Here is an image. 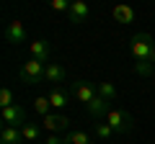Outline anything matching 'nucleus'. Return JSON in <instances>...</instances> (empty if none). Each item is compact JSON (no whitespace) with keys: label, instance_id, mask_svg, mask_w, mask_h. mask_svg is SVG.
I'll return each instance as SVG.
<instances>
[{"label":"nucleus","instance_id":"nucleus-1","mask_svg":"<svg viewBox=\"0 0 155 144\" xmlns=\"http://www.w3.org/2000/svg\"><path fill=\"white\" fill-rule=\"evenodd\" d=\"M129 52H132L134 62H147L155 67V39L150 33H134L129 41Z\"/></svg>","mask_w":155,"mask_h":144},{"label":"nucleus","instance_id":"nucleus-2","mask_svg":"<svg viewBox=\"0 0 155 144\" xmlns=\"http://www.w3.org/2000/svg\"><path fill=\"white\" fill-rule=\"evenodd\" d=\"M104 121L109 124L116 134H129L134 129V118L129 116L127 111H122V108H109V113H106Z\"/></svg>","mask_w":155,"mask_h":144},{"label":"nucleus","instance_id":"nucleus-3","mask_svg":"<svg viewBox=\"0 0 155 144\" xmlns=\"http://www.w3.org/2000/svg\"><path fill=\"white\" fill-rule=\"evenodd\" d=\"M44 70H47V62L41 59H26L21 67V83L34 85V83H44Z\"/></svg>","mask_w":155,"mask_h":144},{"label":"nucleus","instance_id":"nucleus-4","mask_svg":"<svg viewBox=\"0 0 155 144\" xmlns=\"http://www.w3.org/2000/svg\"><path fill=\"white\" fill-rule=\"evenodd\" d=\"M41 129H44L47 134H62V136H65V134L70 131V118H67L65 113L52 111V113H47V116L41 118Z\"/></svg>","mask_w":155,"mask_h":144},{"label":"nucleus","instance_id":"nucleus-5","mask_svg":"<svg viewBox=\"0 0 155 144\" xmlns=\"http://www.w3.org/2000/svg\"><path fill=\"white\" fill-rule=\"evenodd\" d=\"M70 93H72V98H78V103L88 105L91 100L96 98V83H88V80H75V83L70 85Z\"/></svg>","mask_w":155,"mask_h":144},{"label":"nucleus","instance_id":"nucleus-6","mask_svg":"<svg viewBox=\"0 0 155 144\" xmlns=\"http://www.w3.org/2000/svg\"><path fill=\"white\" fill-rule=\"evenodd\" d=\"M28 39V31H26V26H23V21H8V26H5V41L8 44H13V46H18V44H23V41Z\"/></svg>","mask_w":155,"mask_h":144},{"label":"nucleus","instance_id":"nucleus-7","mask_svg":"<svg viewBox=\"0 0 155 144\" xmlns=\"http://www.w3.org/2000/svg\"><path fill=\"white\" fill-rule=\"evenodd\" d=\"M0 121H3V126H18L21 129L23 124H26V111L16 103V105H11V108H3V111H0Z\"/></svg>","mask_w":155,"mask_h":144},{"label":"nucleus","instance_id":"nucleus-8","mask_svg":"<svg viewBox=\"0 0 155 144\" xmlns=\"http://www.w3.org/2000/svg\"><path fill=\"white\" fill-rule=\"evenodd\" d=\"M88 18H91V5L85 0H72L70 11H67V21L78 26V23H85Z\"/></svg>","mask_w":155,"mask_h":144},{"label":"nucleus","instance_id":"nucleus-9","mask_svg":"<svg viewBox=\"0 0 155 144\" xmlns=\"http://www.w3.org/2000/svg\"><path fill=\"white\" fill-rule=\"evenodd\" d=\"M28 52H31L34 59H41V62L52 59V44L47 39H34L31 44H28Z\"/></svg>","mask_w":155,"mask_h":144},{"label":"nucleus","instance_id":"nucleus-10","mask_svg":"<svg viewBox=\"0 0 155 144\" xmlns=\"http://www.w3.org/2000/svg\"><path fill=\"white\" fill-rule=\"evenodd\" d=\"M47 98H49V103H52V108H54V111H62V108L70 103V93H67L62 85H54V88H49Z\"/></svg>","mask_w":155,"mask_h":144},{"label":"nucleus","instance_id":"nucleus-11","mask_svg":"<svg viewBox=\"0 0 155 144\" xmlns=\"http://www.w3.org/2000/svg\"><path fill=\"white\" fill-rule=\"evenodd\" d=\"M65 80V67L60 62H47V70H44V83H49L52 88L54 85H62Z\"/></svg>","mask_w":155,"mask_h":144},{"label":"nucleus","instance_id":"nucleus-12","mask_svg":"<svg viewBox=\"0 0 155 144\" xmlns=\"http://www.w3.org/2000/svg\"><path fill=\"white\" fill-rule=\"evenodd\" d=\"M111 16H114V21H119L122 26H129V23L137 21V11H134L132 5H114V11H111Z\"/></svg>","mask_w":155,"mask_h":144},{"label":"nucleus","instance_id":"nucleus-13","mask_svg":"<svg viewBox=\"0 0 155 144\" xmlns=\"http://www.w3.org/2000/svg\"><path fill=\"white\" fill-rule=\"evenodd\" d=\"M85 111H88L91 116L96 118V121H101V118H106V113H109V103H106V100L101 98L98 93H96V98L91 100L88 105H85Z\"/></svg>","mask_w":155,"mask_h":144},{"label":"nucleus","instance_id":"nucleus-14","mask_svg":"<svg viewBox=\"0 0 155 144\" xmlns=\"http://www.w3.org/2000/svg\"><path fill=\"white\" fill-rule=\"evenodd\" d=\"M0 144H23V134L18 126H3L0 129Z\"/></svg>","mask_w":155,"mask_h":144},{"label":"nucleus","instance_id":"nucleus-15","mask_svg":"<svg viewBox=\"0 0 155 144\" xmlns=\"http://www.w3.org/2000/svg\"><path fill=\"white\" fill-rule=\"evenodd\" d=\"M96 93H98L101 98L106 100V103H114V100L119 98V93H116L114 83H109V80H104V83H96Z\"/></svg>","mask_w":155,"mask_h":144},{"label":"nucleus","instance_id":"nucleus-16","mask_svg":"<svg viewBox=\"0 0 155 144\" xmlns=\"http://www.w3.org/2000/svg\"><path fill=\"white\" fill-rule=\"evenodd\" d=\"M21 134H23V142H39V139H44L41 136V124H23L21 126Z\"/></svg>","mask_w":155,"mask_h":144},{"label":"nucleus","instance_id":"nucleus-17","mask_svg":"<svg viewBox=\"0 0 155 144\" xmlns=\"http://www.w3.org/2000/svg\"><path fill=\"white\" fill-rule=\"evenodd\" d=\"M93 134H96V139H101V142H111L116 131L106 121H98V124H93Z\"/></svg>","mask_w":155,"mask_h":144},{"label":"nucleus","instance_id":"nucleus-18","mask_svg":"<svg viewBox=\"0 0 155 144\" xmlns=\"http://www.w3.org/2000/svg\"><path fill=\"white\" fill-rule=\"evenodd\" d=\"M65 144H93V139H91V134L85 131H67L65 134Z\"/></svg>","mask_w":155,"mask_h":144},{"label":"nucleus","instance_id":"nucleus-19","mask_svg":"<svg viewBox=\"0 0 155 144\" xmlns=\"http://www.w3.org/2000/svg\"><path fill=\"white\" fill-rule=\"evenodd\" d=\"M34 111H36L41 118H44L47 113H52V103H49V98H47V95H36V98H34Z\"/></svg>","mask_w":155,"mask_h":144},{"label":"nucleus","instance_id":"nucleus-20","mask_svg":"<svg viewBox=\"0 0 155 144\" xmlns=\"http://www.w3.org/2000/svg\"><path fill=\"white\" fill-rule=\"evenodd\" d=\"M11 105H16V90L13 88H0V108H11Z\"/></svg>","mask_w":155,"mask_h":144},{"label":"nucleus","instance_id":"nucleus-21","mask_svg":"<svg viewBox=\"0 0 155 144\" xmlns=\"http://www.w3.org/2000/svg\"><path fill=\"white\" fill-rule=\"evenodd\" d=\"M70 5H72V0H52V3H49V11L67 13V11H70Z\"/></svg>","mask_w":155,"mask_h":144},{"label":"nucleus","instance_id":"nucleus-22","mask_svg":"<svg viewBox=\"0 0 155 144\" xmlns=\"http://www.w3.org/2000/svg\"><path fill=\"white\" fill-rule=\"evenodd\" d=\"M155 67L147 64V62H134V72H140V75H153Z\"/></svg>","mask_w":155,"mask_h":144},{"label":"nucleus","instance_id":"nucleus-23","mask_svg":"<svg viewBox=\"0 0 155 144\" xmlns=\"http://www.w3.org/2000/svg\"><path fill=\"white\" fill-rule=\"evenodd\" d=\"M41 144H65V136H62V134H47V136L41 139Z\"/></svg>","mask_w":155,"mask_h":144}]
</instances>
